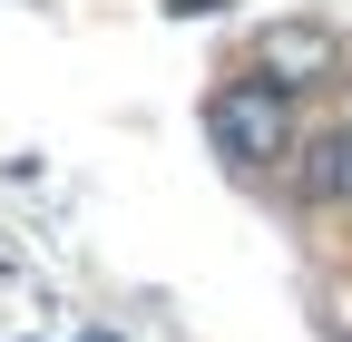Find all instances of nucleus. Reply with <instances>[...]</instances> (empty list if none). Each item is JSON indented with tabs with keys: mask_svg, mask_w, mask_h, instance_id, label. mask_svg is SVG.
<instances>
[{
	"mask_svg": "<svg viewBox=\"0 0 352 342\" xmlns=\"http://www.w3.org/2000/svg\"><path fill=\"white\" fill-rule=\"evenodd\" d=\"M215 137H226L235 157H284L294 147V117H284V89H235V98H215Z\"/></svg>",
	"mask_w": 352,
	"mask_h": 342,
	"instance_id": "1",
	"label": "nucleus"
},
{
	"mask_svg": "<svg viewBox=\"0 0 352 342\" xmlns=\"http://www.w3.org/2000/svg\"><path fill=\"white\" fill-rule=\"evenodd\" d=\"M314 186H333V196H352V137H333V147H314Z\"/></svg>",
	"mask_w": 352,
	"mask_h": 342,
	"instance_id": "3",
	"label": "nucleus"
},
{
	"mask_svg": "<svg viewBox=\"0 0 352 342\" xmlns=\"http://www.w3.org/2000/svg\"><path fill=\"white\" fill-rule=\"evenodd\" d=\"M323 69H333V30H323V20L254 30V78H264V89H294V78H323Z\"/></svg>",
	"mask_w": 352,
	"mask_h": 342,
	"instance_id": "2",
	"label": "nucleus"
}]
</instances>
